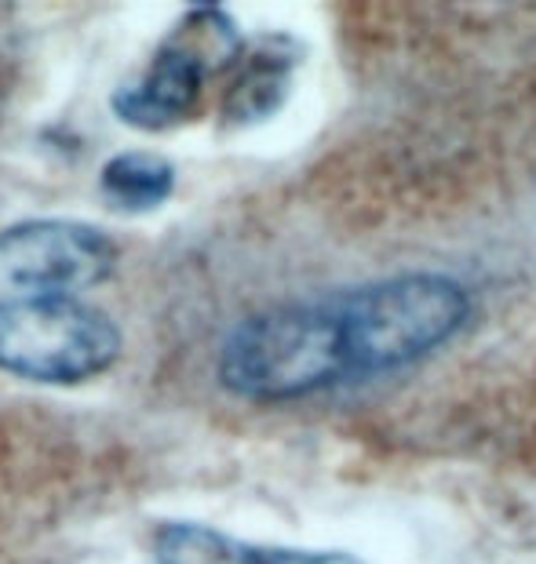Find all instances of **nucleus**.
<instances>
[{"label": "nucleus", "mask_w": 536, "mask_h": 564, "mask_svg": "<svg viewBox=\"0 0 536 564\" xmlns=\"http://www.w3.org/2000/svg\"><path fill=\"white\" fill-rule=\"evenodd\" d=\"M300 47L289 37H274L242 66L231 91L223 95V128H253L270 121L289 99L292 66Z\"/></svg>", "instance_id": "6"}, {"label": "nucleus", "mask_w": 536, "mask_h": 564, "mask_svg": "<svg viewBox=\"0 0 536 564\" xmlns=\"http://www.w3.org/2000/svg\"><path fill=\"white\" fill-rule=\"evenodd\" d=\"M216 376L245 401H296L351 379L336 303H278L223 335Z\"/></svg>", "instance_id": "1"}, {"label": "nucleus", "mask_w": 536, "mask_h": 564, "mask_svg": "<svg viewBox=\"0 0 536 564\" xmlns=\"http://www.w3.org/2000/svg\"><path fill=\"white\" fill-rule=\"evenodd\" d=\"M175 189V164L153 150H121L99 167V194L114 212L147 215Z\"/></svg>", "instance_id": "7"}, {"label": "nucleus", "mask_w": 536, "mask_h": 564, "mask_svg": "<svg viewBox=\"0 0 536 564\" xmlns=\"http://www.w3.org/2000/svg\"><path fill=\"white\" fill-rule=\"evenodd\" d=\"M208 69L197 63L186 47L164 41L150 58L147 74L132 84H121L110 95V110L117 121L139 131H169L190 121L201 106Z\"/></svg>", "instance_id": "5"}, {"label": "nucleus", "mask_w": 536, "mask_h": 564, "mask_svg": "<svg viewBox=\"0 0 536 564\" xmlns=\"http://www.w3.org/2000/svg\"><path fill=\"white\" fill-rule=\"evenodd\" d=\"M245 564H365L343 550H289V546H248Z\"/></svg>", "instance_id": "10"}, {"label": "nucleus", "mask_w": 536, "mask_h": 564, "mask_svg": "<svg viewBox=\"0 0 536 564\" xmlns=\"http://www.w3.org/2000/svg\"><path fill=\"white\" fill-rule=\"evenodd\" d=\"M340 310L351 379L376 376L446 346L471 317V295L446 273H398L347 295Z\"/></svg>", "instance_id": "2"}, {"label": "nucleus", "mask_w": 536, "mask_h": 564, "mask_svg": "<svg viewBox=\"0 0 536 564\" xmlns=\"http://www.w3.org/2000/svg\"><path fill=\"white\" fill-rule=\"evenodd\" d=\"M117 270V245L77 219H26L0 230V288L19 295H74Z\"/></svg>", "instance_id": "4"}, {"label": "nucleus", "mask_w": 536, "mask_h": 564, "mask_svg": "<svg viewBox=\"0 0 536 564\" xmlns=\"http://www.w3.org/2000/svg\"><path fill=\"white\" fill-rule=\"evenodd\" d=\"M158 564H245L248 546L208 524L172 521L158 528Z\"/></svg>", "instance_id": "9"}, {"label": "nucleus", "mask_w": 536, "mask_h": 564, "mask_svg": "<svg viewBox=\"0 0 536 564\" xmlns=\"http://www.w3.org/2000/svg\"><path fill=\"white\" fill-rule=\"evenodd\" d=\"M169 41H175L179 47H186V52L208 69V77L219 74V69H231L245 52L242 30H237V22L226 15L219 4L190 8Z\"/></svg>", "instance_id": "8"}, {"label": "nucleus", "mask_w": 536, "mask_h": 564, "mask_svg": "<svg viewBox=\"0 0 536 564\" xmlns=\"http://www.w3.org/2000/svg\"><path fill=\"white\" fill-rule=\"evenodd\" d=\"M125 335L74 295H15L0 303V371L41 387H81L121 361Z\"/></svg>", "instance_id": "3"}]
</instances>
